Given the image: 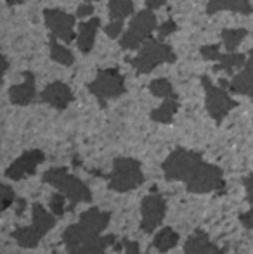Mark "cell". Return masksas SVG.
<instances>
[{
    "label": "cell",
    "instance_id": "33",
    "mask_svg": "<svg viewBox=\"0 0 253 254\" xmlns=\"http://www.w3.org/2000/svg\"><path fill=\"white\" fill-rule=\"evenodd\" d=\"M92 12H94V5L88 2H84L80 7H78L77 17H88V16H92Z\"/></svg>",
    "mask_w": 253,
    "mask_h": 254
},
{
    "label": "cell",
    "instance_id": "12",
    "mask_svg": "<svg viewBox=\"0 0 253 254\" xmlns=\"http://www.w3.org/2000/svg\"><path fill=\"white\" fill-rule=\"evenodd\" d=\"M75 17L71 14L64 12L61 9H45L44 10V19L45 26L51 30V33L56 38L63 40L64 44H71L75 40Z\"/></svg>",
    "mask_w": 253,
    "mask_h": 254
},
{
    "label": "cell",
    "instance_id": "26",
    "mask_svg": "<svg viewBox=\"0 0 253 254\" xmlns=\"http://www.w3.org/2000/svg\"><path fill=\"white\" fill-rule=\"evenodd\" d=\"M248 31L245 28H234V30H222L220 37H222L224 47L227 52H236V47L245 40Z\"/></svg>",
    "mask_w": 253,
    "mask_h": 254
},
{
    "label": "cell",
    "instance_id": "16",
    "mask_svg": "<svg viewBox=\"0 0 253 254\" xmlns=\"http://www.w3.org/2000/svg\"><path fill=\"white\" fill-rule=\"evenodd\" d=\"M220 87L229 88L238 95H253V67L245 66L241 73H238L231 81L220 80Z\"/></svg>",
    "mask_w": 253,
    "mask_h": 254
},
{
    "label": "cell",
    "instance_id": "21",
    "mask_svg": "<svg viewBox=\"0 0 253 254\" xmlns=\"http://www.w3.org/2000/svg\"><path fill=\"white\" fill-rule=\"evenodd\" d=\"M177 109H179V102L177 97H170V99H163V104L160 107L151 111V120L156 123H172L173 116H175Z\"/></svg>",
    "mask_w": 253,
    "mask_h": 254
},
{
    "label": "cell",
    "instance_id": "9",
    "mask_svg": "<svg viewBox=\"0 0 253 254\" xmlns=\"http://www.w3.org/2000/svg\"><path fill=\"white\" fill-rule=\"evenodd\" d=\"M88 92L104 104L106 99H116L125 94V80L118 69L108 67L97 73V76L88 83Z\"/></svg>",
    "mask_w": 253,
    "mask_h": 254
},
{
    "label": "cell",
    "instance_id": "2",
    "mask_svg": "<svg viewBox=\"0 0 253 254\" xmlns=\"http://www.w3.org/2000/svg\"><path fill=\"white\" fill-rule=\"evenodd\" d=\"M56 216L54 213H49L40 202L33 204V209H31V225L30 227H21L14 232V239L16 242L24 249L37 248L38 242L42 241V237L47 235V232L54 227Z\"/></svg>",
    "mask_w": 253,
    "mask_h": 254
},
{
    "label": "cell",
    "instance_id": "14",
    "mask_svg": "<svg viewBox=\"0 0 253 254\" xmlns=\"http://www.w3.org/2000/svg\"><path fill=\"white\" fill-rule=\"evenodd\" d=\"M42 102L49 104V106L56 107V109L63 111L70 106V102L73 101V92L63 81H52L47 87L42 90L40 94Z\"/></svg>",
    "mask_w": 253,
    "mask_h": 254
},
{
    "label": "cell",
    "instance_id": "6",
    "mask_svg": "<svg viewBox=\"0 0 253 254\" xmlns=\"http://www.w3.org/2000/svg\"><path fill=\"white\" fill-rule=\"evenodd\" d=\"M201 163H203V157L199 152L187 151V149L179 147L170 152V156L163 161L162 168H163V173H165L167 180L184 182V184H186Z\"/></svg>",
    "mask_w": 253,
    "mask_h": 254
},
{
    "label": "cell",
    "instance_id": "32",
    "mask_svg": "<svg viewBox=\"0 0 253 254\" xmlns=\"http://www.w3.org/2000/svg\"><path fill=\"white\" fill-rule=\"evenodd\" d=\"M175 30H177V24L173 23L172 19H169L167 23H163L162 26H160V30H158V40L163 42L167 37H169V35H172Z\"/></svg>",
    "mask_w": 253,
    "mask_h": 254
},
{
    "label": "cell",
    "instance_id": "11",
    "mask_svg": "<svg viewBox=\"0 0 253 254\" xmlns=\"http://www.w3.org/2000/svg\"><path fill=\"white\" fill-rule=\"evenodd\" d=\"M167 211V202L160 194H149L141 202V228L146 234H153L162 225Z\"/></svg>",
    "mask_w": 253,
    "mask_h": 254
},
{
    "label": "cell",
    "instance_id": "41",
    "mask_svg": "<svg viewBox=\"0 0 253 254\" xmlns=\"http://www.w3.org/2000/svg\"><path fill=\"white\" fill-rule=\"evenodd\" d=\"M7 67H9V63H7V59L3 57V73L7 71Z\"/></svg>",
    "mask_w": 253,
    "mask_h": 254
},
{
    "label": "cell",
    "instance_id": "28",
    "mask_svg": "<svg viewBox=\"0 0 253 254\" xmlns=\"http://www.w3.org/2000/svg\"><path fill=\"white\" fill-rule=\"evenodd\" d=\"M64 202H66V195H64V194H54L51 197V211L54 213L56 218L63 216V213H64Z\"/></svg>",
    "mask_w": 253,
    "mask_h": 254
},
{
    "label": "cell",
    "instance_id": "10",
    "mask_svg": "<svg viewBox=\"0 0 253 254\" xmlns=\"http://www.w3.org/2000/svg\"><path fill=\"white\" fill-rule=\"evenodd\" d=\"M201 83L206 95V111L215 120V123H222V120L238 106V102L229 97L224 87H215L208 76H201Z\"/></svg>",
    "mask_w": 253,
    "mask_h": 254
},
{
    "label": "cell",
    "instance_id": "4",
    "mask_svg": "<svg viewBox=\"0 0 253 254\" xmlns=\"http://www.w3.org/2000/svg\"><path fill=\"white\" fill-rule=\"evenodd\" d=\"M175 52L162 40H146L135 57L128 59V64L137 71V74L151 73L163 63H175Z\"/></svg>",
    "mask_w": 253,
    "mask_h": 254
},
{
    "label": "cell",
    "instance_id": "25",
    "mask_svg": "<svg viewBox=\"0 0 253 254\" xmlns=\"http://www.w3.org/2000/svg\"><path fill=\"white\" fill-rule=\"evenodd\" d=\"M49 49H51V59L56 63L63 64V66H71L75 63V56L70 49H66L64 45L58 44L54 35H51V40H49Z\"/></svg>",
    "mask_w": 253,
    "mask_h": 254
},
{
    "label": "cell",
    "instance_id": "15",
    "mask_svg": "<svg viewBox=\"0 0 253 254\" xmlns=\"http://www.w3.org/2000/svg\"><path fill=\"white\" fill-rule=\"evenodd\" d=\"M24 80L19 85H12L9 88V99L16 106H28L35 101L37 88H35V76L30 71H24Z\"/></svg>",
    "mask_w": 253,
    "mask_h": 254
},
{
    "label": "cell",
    "instance_id": "13",
    "mask_svg": "<svg viewBox=\"0 0 253 254\" xmlns=\"http://www.w3.org/2000/svg\"><path fill=\"white\" fill-rule=\"evenodd\" d=\"M45 159V154L38 149H33V151L24 152L23 156H19L9 168H7L5 175L7 178L14 182L23 180L24 177H31V175L37 171L38 164H42Z\"/></svg>",
    "mask_w": 253,
    "mask_h": 254
},
{
    "label": "cell",
    "instance_id": "42",
    "mask_svg": "<svg viewBox=\"0 0 253 254\" xmlns=\"http://www.w3.org/2000/svg\"><path fill=\"white\" fill-rule=\"evenodd\" d=\"M85 2H94V0H85Z\"/></svg>",
    "mask_w": 253,
    "mask_h": 254
},
{
    "label": "cell",
    "instance_id": "20",
    "mask_svg": "<svg viewBox=\"0 0 253 254\" xmlns=\"http://www.w3.org/2000/svg\"><path fill=\"white\" fill-rule=\"evenodd\" d=\"M109 218H111V214L106 211H101L99 207H90L80 214V223L95 234H102L109 225Z\"/></svg>",
    "mask_w": 253,
    "mask_h": 254
},
{
    "label": "cell",
    "instance_id": "30",
    "mask_svg": "<svg viewBox=\"0 0 253 254\" xmlns=\"http://www.w3.org/2000/svg\"><path fill=\"white\" fill-rule=\"evenodd\" d=\"M122 30H123V21H111L108 26H104V33L109 38H118L122 35Z\"/></svg>",
    "mask_w": 253,
    "mask_h": 254
},
{
    "label": "cell",
    "instance_id": "36",
    "mask_svg": "<svg viewBox=\"0 0 253 254\" xmlns=\"http://www.w3.org/2000/svg\"><path fill=\"white\" fill-rule=\"evenodd\" d=\"M123 246H125V254H144V253H141L139 246L132 241H123Z\"/></svg>",
    "mask_w": 253,
    "mask_h": 254
},
{
    "label": "cell",
    "instance_id": "35",
    "mask_svg": "<svg viewBox=\"0 0 253 254\" xmlns=\"http://www.w3.org/2000/svg\"><path fill=\"white\" fill-rule=\"evenodd\" d=\"M240 221L243 223V227H247L248 230H253V207L247 213H243L240 216Z\"/></svg>",
    "mask_w": 253,
    "mask_h": 254
},
{
    "label": "cell",
    "instance_id": "39",
    "mask_svg": "<svg viewBox=\"0 0 253 254\" xmlns=\"http://www.w3.org/2000/svg\"><path fill=\"white\" fill-rule=\"evenodd\" d=\"M24 206H26V204H24V201H17V213H23V209H24Z\"/></svg>",
    "mask_w": 253,
    "mask_h": 254
},
{
    "label": "cell",
    "instance_id": "3",
    "mask_svg": "<svg viewBox=\"0 0 253 254\" xmlns=\"http://www.w3.org/2000/svg\"><path fill=\"white\" fill-rule=\"evenodd\" d=\"M42 180H44L45 184L58 189V190L66 195L73 204L92 201L90 189H88L80 178L68 173L66 168H51V170H47L44 173Z\"/></svg>",
    "mask_w": 253,
    "mask_h": 254
},
{
    "label": "cell",
    "instance_id": "29",
    "mask_svg": "<svg viewBox=\"0 0 253 254\" xmlns=\"http://www.w3.org/2000/svg\"><path fill=\"white\" fill-rule=\"evenodd\" d=\"M199 52H201V56L205 57L206 61H219V57H220L219 45H203V47L199 49Z\"/></svg>",
    "mask_w": 253,
    "mask_h": 254
},
{
    "label": "cell",
    "instance_id": "18",
    "mask_svg": "<svg viewBox=\"0 0 253 254\" xmlns=\"http://www.w3.org/2000/svg\"><path fill=\"white\" fill-rule=\"evenodd\" d=\"M101 26V19L99 17H92L88 21H84L78 28V37H77V44L82 54H88L94 49V42H95V35L97 30Z\"/></svg>",
    "mask_w": 253,
    "mask_h": 254
},
{
    "label": "cell",
    "instance_id": "22",
    "mask_svg": "<svg viewBox=\"0 0 253 254\" xmlns=\"http://www.w3.org/2000/svg\"><path fill=\"white\" fill-rule=\"evenodd\" d=\"M247 61H248V57H247V56H243V54H238V52L220 54L219 64L215 66V71L224 69L227 74H233L236 67L247 66Z\"/></svg>",
    "mask_w": 253,
    "mask_h": 254
},
{
    "label": "cell",
    "instance_id": "1",
    "mask_svg": "<svg viewBox=\"0 0 253 254\" xmlns=\"http://www.w3.org/2000/svg\"><path fill=\"white\" fill-rule=\"evenodd\" d=\"M63 241L66 244L68 254H106V249L115 242L113 235L95 234L78 221L64 230Z\"/></svg>",
    "mask_w": 253,
    "mask_h": 254
},
{
    "label": "cell",
    "instance_id": "8",
    "mask_svg": "<svg viewBox=\"0 0 253 254\" xmlns=\"http://www.w3.org/2000/svg\"><path fill=\"white\" fill-rule=\"evenodd\" d=\"M187 190L192 194H208V192H222L226 189V182L222 177V170L215 164H208L203 161L199 168L191 175L186 182Z\"/></svg>",
    "mask_w": 253,
    "mask_h": 254
},
{
    "label": "cell",
    "instance_id": "34",
    "mask_svg": "<svg viewBox=\"0 0 253 254\" xmlns=\"http://www.w3.org/2000/svg\"><path fill=\"white\" fill-rule=\"evenodd\" d=\"M243 185H245V189H247V201L253 204V175L243 178Z\"/></svg>",
    "mask_w": 253,
    "mask_h": 254
},
{
    "label": "cell",
    "instance_id": "19",
    "mask_svg": "<svg viewBox=\"0 0 253 254\" xmlns=\"http://www.w3.org/2000/svg\"><path fill=\"white\" fill-rule=\"evenodd\" d=\"M222 10H231V12H240V14H252L253 7L250 0H210L206 5V14L213 16Z\"/></svg>",
    "mask_w": 253,
    "mask_h": 254
},
{
    "label": "cell",
    "instance_id": "27",
    "mask_svg": "<svg viewBox=\"0 0 253 254\" xmlns=\"http://www.w3.org/2000/svg\"><path fill=\"white\" fill-rule=\"evenodd\" d=\"M149 92H151L155 97L160 99H170V97H177L173 87L167 78H156L149 83Z\"/></svg>",
    "mask_w": 253,
    "mask_h": 254
},
{
    "label": "cell",
    "instance_id": "17",
    "mask_svg": "<svg viewBox=\"0 0 253 254\" xmlns=\"http://www.w3.org/2000/svg\"><path fill=\"white\" fill-rule=\"evenodd\" d=\"M184 253L186 254H226L222 249H219L205 232L198 230L194 235L187 239L186 246H184Z\"/></svg>",
    "mask_w": 253,
    "mask_h": 254
},
{
    "label": "cell",
    "instance_id": "38",
    "mask_svg": "<svg viewBox=\"0 0 253 254\" xmlns=\"http://www.w3.org/2000/svg\"><path fill=\"white\" fill-rule=\"evenodd\" d=\"M5 2H7V5L12 7V5H19V3H23V0H5Z\"/></svg>",
    "mask_w": 253,
    "mask_h": 254
},
{
    "label": "cell",
    "instance_id": "7",
    "mask_svg": "<svg viewBox=\"0 0 253 254\" xmlns=\"http://www.w3.org/2000/svg\"><path fill=\"white\" fill-rule=\"evenodd\" d=\"M156 30V16L151 9L139 10L134 17H132L130 24H128L125 35L120 38V47L123 51H135L139 45H142L151 33Z\"/></svg>",
    "mask_w": 253,
    "mask_h": 254
},
{
    "label": "cell",
    "instance_id": "37",
    "mask_svg": "<svg viewBox=\"0 0 253 254\" xmlns=\"http://www.w3.org/2000/svg\"><path fill=\"white\" fill-rule=\"evenodd\" d=\"M165 2L167 0H146V7L151 10H156V9H160Z\"/></svg>",
    "mask_w": 253,
    "mask_h": 254
},
{
    "label": "cell",
    "instance_id": "31",
    "mask_svg": "<svg viewBox=\"0 0 253 254\" xmlns=\"http://www.w3.org/2000/svg\"><path fill=\"white\" fill-rule=\"evenodd\" d=\"M16 201V194L9 185H2V211H5L7 207Z\"/></svg>",
    "mask_w": 253,
    "mask_h": 254
},
{
    "label": "cell",
    "instance_id": "23",
    "mask_svg": "<svg viewBox=\"0 0 253 254\" xmlns=\"http://www.w3.org/2000/svg\"><path fill=\"white\" fill-rule=\"evenodd\" d=\"M135 10L132 0H109L108 12L111 21H125L128 16H132Z\"/></svg>",
    "mask_w": 253,
    "mask_h": 254
},
{
    "label": "cell",
    "instance_id": "40",
    "mask_svg": "<svg viewBox=\"0 0 253 254\" xmlns=\"http://www.w3.org/2000/svg\"><path fill=\"white\" fill-rule=\"evenodd\" d=\"M247 66L253 67V51H250V54H248V61H247Z\"/></svg>",
    "mask_w": 253,
    "mask_h": 254
},
{
    "label": "cell",
    "instance_id": "24",
    "mask_svg": "<svg viewBox=\"0 0 253 254\" xmlns=\"http://www.w3.org/2000/svg\"><path fill=\"white\" fill-rule=\"evenodd\" d=\"M177 242H179V235H177V232L173 230V228L167 227L156 234L155 241H153V246H155L156 251L167 253V251H170V249L175 248Z\"/></svg>",
    "mask_w": 253,
    "mask_h": 254
},
{
    "label": "cell",
    "instance_id": "5",
    "mask_svg": "<svg viewBox=\"0 0 253 254\" xmlns=\"http://www.w3.org/2000/svg\"><path fill=\"white\" fill-rule=\"evenodd\" d=\"M144 182L141 163L134 157H116L109 175V189L115 192H130Z\"/></svg>",
    "mask_w": 253,
    "mask_h": 254
}]
</instances>
